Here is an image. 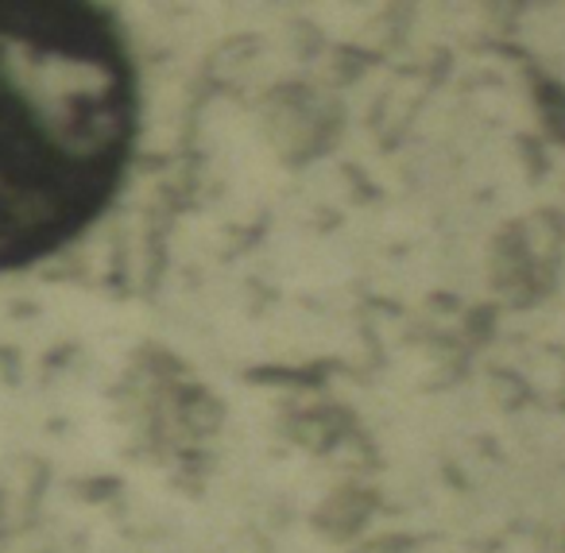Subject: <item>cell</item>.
<instances>
[{
	"label": "cell",
	"instance_id": "obj_1",
	"mask_svg": "<svg viewBox=\"0 0 565 553\" xmlns=\"http://www.w3.org/2000/svg\"><path fill=\"white\" fill-rule=\"evenodd\" d=\"M136 71L109 12L0 0V267L51 256L117 190Z\"/></svg>",
	"mask_w": 565,
	"mask_h": 553
}]
</instances>
